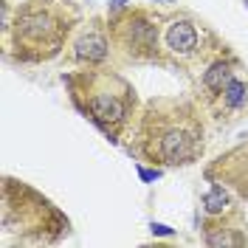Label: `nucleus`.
Instances as JSON below:
<instances>
[{"instance_id":"nucleus-5","label":"nucleus","mask_w":248,"mask_h":248,"mask_svg":"<svg viewBox=\"0 0 248 248\" xmlns=\"http://www.w3.org/2000/svg\"><path fill=\"white\" fill-rule=\"evenodd\" d=\"M20 31L29 34V37H46L51 31V20L46 15H26L20 20Z\"/></svg>"},{"instance_id":"nucleus-13","label":"nucleus","mask_w":248,"mask_h":248,"mask_svg":"<svg viewBox=\"0 0 248 248\" xmlns=\"http://www.w3.org/2000/svg\"><path fill=\"white\" fill-rule=\"evenodd\" d=\"M167 3H170V0H167Z\"/></svg>"},{"instance_id":"nucleus-14","label":"nucleus","mask_w":248,"mask_h":248,"mask_svg":"<svg viewBox=\"0 0 248 248\" xmlns=\"http://www.w3.org/2000/svg\"><path fill=\"white\" fill-rule=\"evenodd\" d=\"M246 3H248V0H246Z\"/></svg>"},{"instance_id":"nucleus-11","label":"nucleus","mask_w":248,"mask_h":248,"mask_svg":"<svg viewBox=\"0 0 248 248\" xmlns=\"http://www.w3.org/2000/svg\"><path fill=\"white\" fill-rule=\"evenodd\" d=\"M150 229H153V234H158V237H172V234H175L170 226H164V223H153Z\"/></svg>"},{"instance_id":"nucleus-6","label":"nucleus","mask_w":248,"mask_h":248,"mask_svg":"<svg viewBox=\"0 0 248 248\" xmlns=\"http://www.w3.org/2000/svg\"><path fill=\"white\" fill-rule=\"evenodd\" d=\"M203 82H206V88H212V91H223V88L232 82V77H229V65H226V62H215V65L206 71Z\"/></svg>"},{"instance_id":"nucleus-8","label":"nucleus","mask_w":248,"mask_h":248,"mask_svg":"<svg viewBox=\"0 0 248 248\" xmlns=\"http://www.w3.org/2000/svg\"><path fill=\"white\" fill-rule=\"evenodd\" d=\"M223 93H226V102H229L232 108H243V105H246L248 91H246V85H243V82L232 79V82H229V85L223 88Z\"/></svg>"},{"instance_id":"nucleus-9","label":"nucleus","mask_w":248,"mask_h":248,"mask_svg":"<svg viewBox=\"0 0 248 248\" xmlns=\"http://www.w3.org/2000/svg\"><path fill=\"white\" fill-rule=\"evenodd\" d=\"M234 240L229 237V234H212L209 237V246H232Z\"/></svg>"},{"instance_id":"nucleus-1","label":"nucleus","mask_w":248,"mask_h":248,"mask_svg":"<svg viewBox=\"0 0 248 248\" xmlns=\"http://www.w3.org/2000/svg\"><path fill=\"white\" fill-rule=\"evenodd\" d=\"M161 155H164V161H170V164L186 161V158L192 155V141H189V136H186L184 130H170V133L161 139Z\"/></svg>"},{"instance_id":"nucleus-2","label":"nucleus","mask_w":248,"mask_h":248,"mask_svg":"<svg viewBox=\"0 0 248 248\" xmlns=\"http://www.w3.org/2000/svg\"><path fill=\"white\" fill-rule=\"evenodd\" d=\"M167 43L175 54H192L195 46H198V31L192 23H186V20H178V23H172L170 31H167Z\"/></svg>"},{"instance_id":"nucleus-10","label":"nucleus","mask_w":248,"mask_h":248,"mask_svg":"<svg viewBox=\"0 0 248 248\" xmlns=\"http://www.w3.org/2000/svg\"><path fill=\"white\" fill-rule=\"evenodd\" d=\"M139 178L144 181V184H150V181H155V178H161V172H158V170H144V167H139Z\"/></svg>"},{"instance_id":"nucleus-3","label":"nucleus","mask_w":248,"mask_h":248,"mask_svg":"<svg viewBox=\"0 0 248 248\" xmlns=\"http://www.w3.org/2000/svg\"><path fill=\"white\" fill-rule=\"evenodd\" d=\"M91 110H93V116H96L99 122H119V119L124 116V105L116 99V96H110V93L93 96Z\"/></svg>"},{"instance_id":"nucleus-12","label":"nucleus","mask_w":248,"mask_h":248,"mask_svg":"<svg viewBox=\"0 0 248 248\" xmlns=\"http://www.w3.org/2000/svg\"><path fill=\"white\" fill-rule=\"evenodd\" d=\"M124 3H127V0H113V3H110V9H113V12H119V9H124Z\"/></svg>"},{"instance_id":"nucleus-7","label":"nucleus","mask_w":248,"mask_h":248,"mask_svg":"<svg viewBox=\"0 0 248 248\" xmlns=\"http://www.w3.org/2000/svg\"><path fill=\"white\" fill-rule=\"evenodd\" d=\"M203 206H206V212H209V215H220V212L229 206V195H226L220 186H215V189L203 198Z\"/></svg>"},{"instance_id":"nucleus-4","label":"nucleus","mask_w":248,"mask_h":248,"mask_svg":"<svg viewBox=\"0 0 248 248\" xmlns=\"http://www.w3.org/2000/svg\"><path fill=\"white\" fill-rule=\"evenodd\" d=\"M77 57L79 60H88V62H102L108 57V43H105V37H102V34H85V37H79Z\"/></svg>"}]
</instances>
